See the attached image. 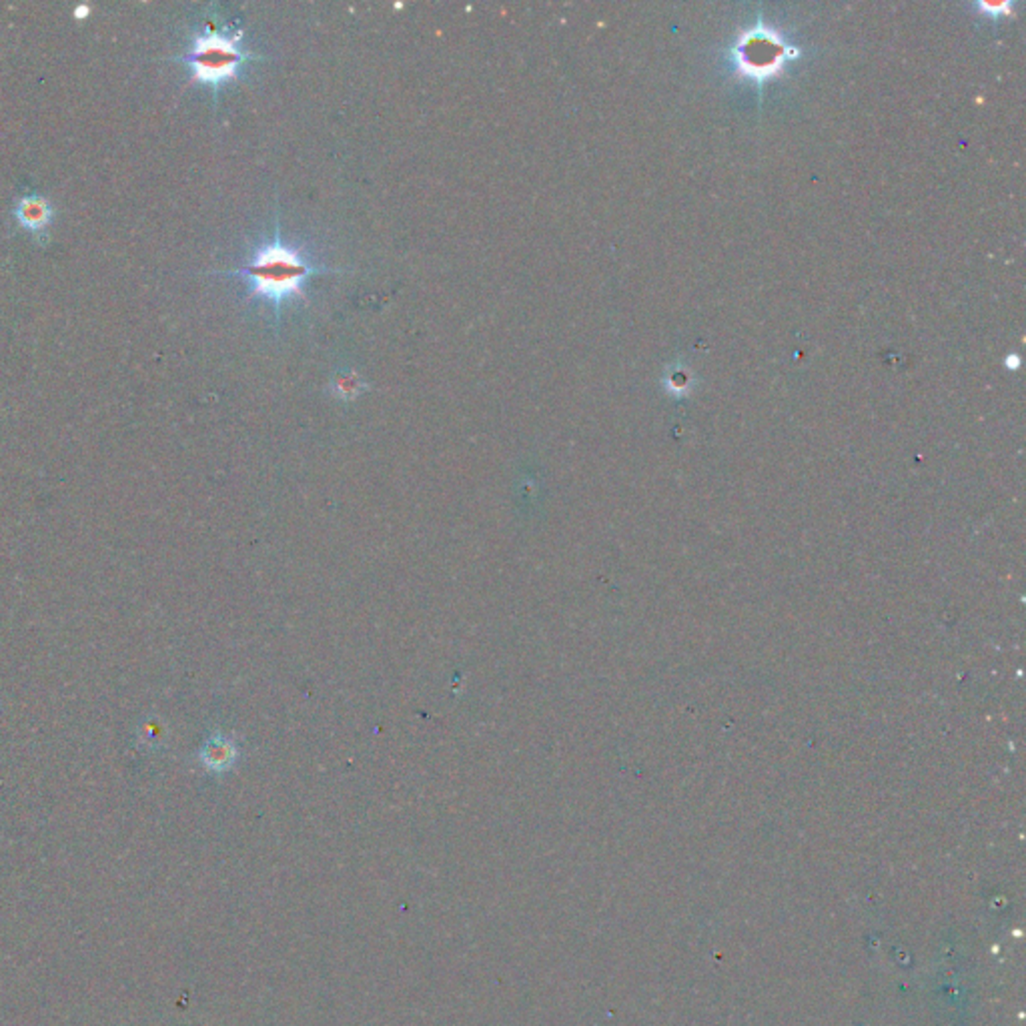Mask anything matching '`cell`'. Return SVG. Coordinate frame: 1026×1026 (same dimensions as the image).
Segmentation results:
<instances>
[{
    "label": "cell",
    "instance_id": "2",
    "mask_svg": "<svg viewBox=\"0 0 1026 1026\" xmlns=\"http://www.w3.org/2000/svg\"><path fill=\"white\" fill-rule=\"evenodd\" d=\"M173 60L189 68L192 83L207 85L217 94L223 85L239 81L245 65L251 60H267V57L243 47V31L231 26H205L192 34L185 55L173 57Z\"/></svg>",
    "mask_w": 1026,
    "mask_h": 1026
},
{
    "label": "cell",
    "instance_id": "3",
    "mask_svg": "<svg viewBox=\"0 0 1026 1026\" xmlns=\"http://www.w3.org/2000/svg\"><path fill=\"white\" fill-rule=\"evenodd\" d=\"M236 758H239V748H236L235 740L225 734L213 736V738L205 744L203 754H201V760H203L205 768L213 772L231 770L235 766Z\"/></svg>",
    "mask_w": 1026,
    "mask_h": 1026
},
{
    "label": "cell",
    "instance_id": "1",
    "mask_svg": "<svg viewBox=\"0 0 1026 1026\" xmlns=\"http://www.w3.org/2000/svg\"><path fill=\"white\" fill-rule=\"evenodd\" d=\"M273 236L259 243L251 259L243 267L229 271H213V275L236 277L249 285V301H265L271 305L275 323H281L283 307L291 301H307V281L315 275H341L347 269L319 265L307 253L281 236L279 210H275Z\"/></svg>",
    "mask_w": 1026,
    "mask_h": 1026
},
{
    "label": "cell",
    "instance_id": "5",
    "mask_svg": "<svg viewBox=\"0 0 1026 1026\" xmlns=\"http://www.w3.org/2000/svg\"><path fill=\"white\" fill-rule=\"evenodd\" d=\"M365 389H367V385L363 383L361 377L355 375L353 371L337 375L329 385L331 396L341 399V401H353L355 397L361 396Z\"/></svg>",
    "mask_w": 1026,
    "mask_h": 1026
},
{
    "label": "cell",
    "instance_id": "4",
    "mask_svg": "<svg viewBox=\"0 0 1026 1026\" xmlns=\"http://www.w3.org/2000/svg\"><path fill=\"white\" fill-rule=\"evenodd\" d=\"M50 215H52L50 205L40 197H22L19 201V205H16V217H19L21 225L34 235H39L40 231L47 229V225L50 223Z\"/></svg>",
    "mask_w": 1026,
    "mask_h": 1026
}]
</instances>
